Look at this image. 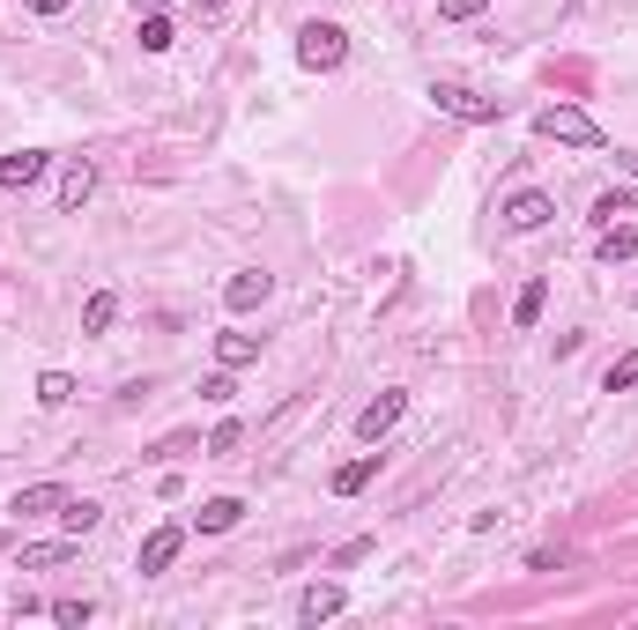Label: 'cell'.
<instances>
[{
  "mask_svg": "<svg viewBox=\"0 0 638 630\" xmlns=\"http://www.w3.org/2000/svg\"><path fill=\"white\" fill-rule=\"evenodd\" d=\"M0 556H8V527H0Z\"/></svg>",
  "mask_w": 638,
  "mask_h": 630,
  "instance_id": "obj_33",
  "label": "cell"
},
{
  "mask_svg": "<svg viewBox=\"0 0 638 630\" xmlns=\"http://www.w3.org/2000/svg\"><path fill=\"white\" fill-rule=\"evenodd\" d=\"M238 519H246V497H209L201 512H193V527H201V534H230Z\"/></svg>",
  "mask_w": 638,
  "mask_h": 630,
  "instance_id": "obj_12",
  "label": "cell"
},
{
  "mask_svg": "<svg viewBox=\"0 0 638 630\" xmlns=\"http://www.w3.org/2000/svg\"><path fill=\"white\" fill-rule=\"evenodd\" d=\"M97 519H104V504H97V497H67V504H60V527H67L75 542H83V534H97Z\"/></svg>",
  "mask_w": 638,
  "mask_h": 630,
  "instance_id": "obj_16",
  "label": "cell"
},
{
  "mask_svg": "<svg viewBox=\"0 0 638 630\" xmlns=\"http://www.w3.org/2000/svg\"><path fill=\"white\" fill-rule=\"evenodd\" d=\"M364 556H372V542H341V549H335V571H349V564H364Z\"/></svg>",
  "mask_w": 638,
  "mask_h": 630,
  "instance_id": "obj_29",
  "label": "cell"
},
{
  "mask_svg": "<svg viewBox=\"0 0 638 630\" xmlns=\"http://www.w3.org/2000/svg\"><path fill=\"white\" fill-rule=\"evenodd\" d=\"M45 171H52L45 149H15V156H0V193H30Z\"/></svg>",
  "mask_w": 638,
  "mask_h": 630,
  "instance_id": "obj_5",
  "label": "cell"
},
{
  "mask_svg": "<svg viewBox=\"0 0 638 630\" xmlns=\"http://www.w3.org/2000/svg\"><path fill=\"white\" fill-rule=\"evenodd\" d=\"M30 8H38V15H67L75 0H30Z\"/></svg>",
  "mask_w": 638,
  "mask_h": 630,
  "instance_id": "obj_30",
  "label": "cell"
},
{
  "mask_svg": "<svg viewBox=\"0 0 638 630\" xmlns=\"http://www.w3.org/2000/svg\"><path fill=\"white\" fill-rule=\"evenodd\" d=\"M631 209H638V193H631V186H609V193L595 201V215H587V223H595V230H609V223H624Z\"/></svg>",
  "mask_w": 638,
  "mask_h": 630,
  "instance_id": "obj_17",
  "label": "cell"
},
{
  "mask_svg": "<svg viewBox=\"0 0 638 630\" xmlns=\"http://www.w3.org/2000/svg\"><path fill=\"white\" fill-rule=\"evenodd\" d=\"M267 297H275V275H260V267H238V275L223 282V304H230V312H253Z\"/></svg>",
  "mask_w": 638,
  "mask_h": 630,
  "instance_id": "obj_7",
  "label": "cell"
},
{
  "mask_svg": "<svg viewBox=\"0 0 638 630\" xmlns=\"http://www.w3.org/2000/svg\"><path fill=\"white\" fill-rule=\"evenodd\" d=\"M372 475H379V453H356L349 467H335L327 490H335V497H356V490H372Z\"/></svg>",
  "mask_w": 638,
  "mask_h": 630,
  "instance_id": "obj_13",
  "label": "cell"
},
{
  "mask_svg": "<svg viewBox=\"0 0 638 630\" xmlns=\"http://www.w3.org/2000/svg\"><path fill=\"white\" fill-rule=\"evenodd\" d=\"M112 319H120V297H112V290H89V304H83V335H104Z\"/></svg>",
  "mask_w": 638,
  "mask_h": 630,
  "instance_id": "obj_19",
  "label": "cell"
},
{
  "mask_svg": "<svg viewBox=\"0 0 638 630\" xmlns=\"http://www.w3.org/2000/svg\"><path fill=\"white\" fill-rule=\"evenodd\" d=\"M215 364H223V371H246V364H260V335H215Z\"/></svg>",
  "mask_w": 638,
  "mask_h": 630,
  "instance_id": "obj_14",
  "label": "cell"
},
{
  "mask_svg": "<svg viewBox=\"0 0 638 630\" xmlns=\"http://www.w3.org/2000/svg\"><path fill=\"white\" fill-rule=\"evenodd\" d=\"M616 171H624V178H638V156H631V149H616Z\"/></svg>",
  "mask_w": 638,
  "mask_h": 630,
  "instance_id": "obj_31",
  "label": "cell"
},
{
  "mask_svg": "<svg viewBox=\"0 0 638 630\" xmlns=\"http://www.w3.org/2000/svg\"><path fill=\"white\" fill-rule=\"evenodd\" d=\"M535 134H542V141H564V149H609V134L595 126V112H579V104H542V112H535Z\"/></svg>",
  "mask_w": 638,
  "mask_h": 630,
  "instance_id": "obj_1",
  "label": "cell"
},
{
  "mask_svg": "<svg viewBox=\"0 0 638 630\" xmlns=\"http://www.w3.org/2000/svg\"><path fill=\"white\" fill-rule=\"evenodd\" d=\"M193 8H201V15H215V8H223V0H193Z\"/></svg>",
  "mask_w": 638,
  "mask_h": 630,
  "instance_id": "obj_32",
  "label": "cell"
},
{
  "mask_svg": "<svg viewBox=\"0 0 638 630\" xmlns=\"http://www.w3.org/2000/svg\"><path fill=\"white\" fill-rule=\"evenodd\" d=\"M171 38H178V30H171V15L149 8V15H141V52H171Z\"/></svg>",
  "mask_w": 638,
  "mask_h": 630,
  "instance_id": "obj_24",
  "label": "cell"
},
{
  "mask_svg": "<svg viewBox=\"0 0 638 630\" xmlns=\"http://www.w3.org/2000/svg\"><path fill=\"white\" fill-rule=\"evenodd\" d=\"M89 616H97V608H89V601H52V623H67V630H83Z\"/></svg>",
  "mask_w": 638,
  "mask_h": 630,
  "instance_id": "obj_25",
  "label": "cell"
},
{
  "mask_svg": "<svg viewBox=\"0 0 638 630\" xmlns=\"http://www.w3.org/2000/svg\"><path fill=\"white\" fill-rule=\"evenodd\" d=\"M75 556V534H60V542H30L23 549V571H52V564H67Z\"/></svg>",
  "mask_w": 638,
  "mask_h": 630,
  "instance_id": "obj_18",
  "label": "cell"
},
{
  "mask_svg": "<svg viewBox=\"0 0 638 630\" xmlns=\"http://www.w3.org/2000/svg\"><path fill=\"white\" fill-rule=\"evenodd\" d=\"M542 304H550V282H527L520 304H512V327H535V319H542Z\"/></svg>",
  "mask_w": 638,
  "mask_h": 630,
  "instance_id": "obj_22",
  "label": "cell"
},
{
  "mask_svg": "<svg viewBox=\"0 0 638 630\" xmlns=\"http://www.w3.org/2000/svg\"><path fill=\"white\" fill-rule=\"evenodd\" d=\"M401 416H409V393H379V401L356 416V438H364V445H379V438H386V430H393Z\"/></svg>",
  "mask_w": 638,
  "mask_h": 630,
  "instance_id": "obj_8",
  "label": "cell"
},
{
  "mask_svg": "<svg viewBox=\"0 0 638 630\" xmlns=\"http://www.w3.org/2000/svg\"><path fill=\"white\" fill-rule=\"evenodd\" d=\"M230 393H238V378H230V371H215V378H201V401H215V408H223V401H230Z\"/></svg>",
  "mask_w": 638,
  "mask_h": 630,
  "instance_id": "obj_27",
  "label": "cell"
},
{
  "mask_svg": "<svg viewBox=\"0 0 638 630\" xmlns=\"http://www.w3.org/2000/svg\"><path fill=\"white\" fill-rule=\"evenodd\" d=\"M60 504H67V482H30V490H15V519H60Z\"/></svg>",
  "mask_w": 638,
  "mask_h": 630,
  "instance_id": "obj_9",
  "label": "cell"
},
{
  "mask_svg": "<svg viewBox=\"0 0 638 630\" xmlns=\"http://www.w3.org/2000/svg\"><path fill=\"white\" fill-rule=\"evenodd\" d=\"M498 215H505V230H542V223L556 215V201L542 193V186H520V193H505V209Z\"/></svg>",
  "mask_w": 638,
  "mask_h": 630,
  "instance_id": "obj_4",
  "label": "cell"
},
{
  "mask_svg": "<svg viewBox=\"0 0 638 630\" xmlns=\"http://www.w3.org/2000/svg\"><path fill=\"white\" fill-rule=\"evenodd\" d=\"M238 445H246V423H215V430H209V445H201V453H209V461H230Z\"/></svg>",
  "mask_w": 638,
  "mask_h": 630,
  "instance_id": "obj_23",
  "label": "cell"
},
{
  "mask_svg": "<svg viewBox=\"0 0 638 630\" xmlns=\"http://www.w3.org/2000/svg\"><path fill=\"white\" fill-rule=\"evenodd\" d=\"M438 15H446V23H475V15H483V0H438Z\"/></svg>",
  "mask_w": 638,
  "mask_h": 630,
  "instance_id": "obj_28",
  "label": "cell"
},
{
  "mask_svg": "<svg viewBox=\"0 0 638 630\" xmlns=\"http://www.w3.org/2000/svg\"><path fill=\"white\" fill-rule=\"evenodd\" d=\"M186 453H201V438H193V430H178V438L157 445V461H186Z\"/></svg>",
  "mask_w": 638,
  "mask_h": 630,
  "instance_id": "obj_26",
  "label": "cell"
},
{
  "mask_svg": "<svg viewBox=\"0 0 638 630\" xmlns=\"http://www.w3.org/2000/svg\"><path fill=\"white\" fill-rule=\"evenodd\" d=\"M298 60L312 67V75H335L341 60H349V30H341V23H304L298 30Z\"/></svg>",
  "mask_w": 638,
  "mask_h": 630,
  "instance_id": "obj_3",
  "label": "cell"
},
{
  "mask_svg": "<svg viewBox=\"0 0 638 630\" xmlns=\"http://www.w3.org/2000/svg\"><path fill=\"white\" fill-rule=\"evenodd\" d=\"M631 386H638V349H624V356L601 371V393H631Z\"/></svg>",
  "mask_w": 638,
  "mask_h": 630,
  "instance_id": "obj_21",
  "label": "cell"
},
{
  "mask_svg": "<svg viewBox=\"0 0 638 630\" xmlns=\"http://www.w3.org/2000/svg\"><path fill=\"white\" fill-rule=\"evenodd\" d=\"M631 252H638V230H631V223H609V230L595 238V260H601V267H616V260H631Z\"/></svg>",
  "mask_w": 638,
  "mask_h": 630,
  "instance_id": "obj_15",
  "label": "cell"
},
{
  "mask_svg": "<svg viewBox=\"0 0 638 630\" xmlns=\"http://www.w3.org/2000/svg\"><path fill=\"white\" fill-rule=\"evenodd\" d=\"M430 104H438L446 119H468V126H498L505 119V104L483 97V89H468V83H430Z\"/></svg>",
  "mask_w": 638,
  "mask_h": 630,
  "instance_id": "obj_2",
  "label": "cell"
},
{
  "mask_svg": "<svg viewBox=\"0 0 638 630\" xmlns=\"http://www.w3.org/2000/svg\"><path fill=\"white\" fill-rule=\"evenodd\" d=\"M178 549H186V527H157V534L141 542V556H134V564H141V579L171 571V564H178Z\"/></svg>",
  "mask_w": 638,
  "mask_h": 630,
  "instance_id": "obj_10",
  "label": "cell"
},
{
  "mask_svg": "<svg viewBox=\"0 0 638 630\" xmlns=\"http://www.w3.org/2000/svg\"><path fill=\"white\" fill-rule=\"evenodd\" d=\"M89 193H97V164H89V156H75V164L60 171V215H83Z\"/></svg>",
  "mask_w": 638,
  "mask_h": 630,
  "instance_id": "obj_11",
  "label": "cell"
},
{
  "mask_svg": "<svg viewBox=\"0 0 638 630\" xmlns=\"http://www.w3.org/2000/svg\"><path fill=\"white\" fill-rule=\"evenodd\" d=\"M75 393H83V386H75L67 371H38V408H67Z\"/></svg>",
  "mask_w": 638,
  "mask_h": 630,
  "instance_id": "obj_20",
  "label": "cell"
},
{
  "mask_svg": "<svg viewBox=\"0 0 638 630\" xmlns=\"http://www.w3.org/2000/svg\"><path fill=\"white\" fill-rule=\"evenodd\" d=\"M341 608H349L341 579H312V587L298 593V623H327V616H341Z\"/></svg>",
  "mask_w": 638,
  "mask_h": 630,
  "instance_id": "obj_6",
  "label": "cell"
}]
</instances>
